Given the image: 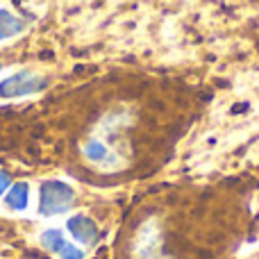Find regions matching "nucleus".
I'll return each instance as SVG.
<instances>
[{"label": "nucleus", "instance_id": "f03ea898", "mask_svg": "<svg viewBox=\"0 0 259 259\" xmlns=\"http://www.w3.org/2000/svg\"><path fill=\"white\" fill-rule=\"evenodd\" d=\"M48 87V77L34 71H18L0 82V98H25Z\"/></svg>", "mask_w": 259, "mask_h": 259}, {"label": "nucleus", "instance_id": "20e7f679", "mask_svg": "<svg viewBox=\"0 0 259 259\" xmlns=\"http://www.w3.org/2000/svg\"><path fill=\"white\" fill-rule=\"evenodd\" d=\"M5 202L12 211H25L30 205V184L27 182H16L9 187V191L5 193Z\"/></svg>", "mask_w": 259, "mask_h": 259}, {"label": "nucleus", "instance_id": "39448f33", "mask_svg": "<svg viewBox=\"0 0 259 259\" xmlns=\"http://www.w3.org/2000/svg\"><path fill=\"white\" fill-rule=\"evenodd\" d=\"M23 30H25V23H23L21 18L14 16L7 9H0V41L14 39V36H18Z\"/></svg>", "mask_w": 259, "mask_h": 259}, {"label": "nucleus", "instance_id": "423d86ee", "mask_svg": "<svg viewBox=\"0 0 259 259\" xmlns=\"http://www.w3.org/2000/svg\"><path fill=\"white\" fill-rule=\"evenodd\" d=\"M39 241H41V246H44L48 252H53V255H59V252H62V248L68 243L66 237H64V232H62V230H57V228L41 232Z\"/></svg>", "mask_w": 259, "mask_h": 259}, {"label": "nucleus", "instance_id": "f257e3e1", "mask_svg": "<svg viewBox=\"0 0 259 259\" xmlns=\"http://www.w3.org/2000/svg\"><path fill=\"white\" fill-rule=\"evenodd\" d=\"M75 205V189L62 180H46L39 187V214L59 216Z\"/></svg>", "mask_w": 259, "mask_h": 259}, {"label": "nucleus", "instance_id": "0eeeda50", "mask_svg": "<svg viewBox=\"0 0 259 259\" xmlns=\"http://www.w3.org/2000/svg\"><path fill=\"white\" fill-rule=\"evenodd\" d=\"M84 157L89 161H94V164H107V161H112V152H109V148L105 146V143L100 141H87L84 143Z\"/></svg>", "mask_w": 259, "mask_h": 259}, {"label": "nucleus", "instance_id": "1a4fd4ad", "mask_svg": "<svg viewBox=\"0 0 259 259\" xmlns=\"http://www.w3.org/2000/svg\"><path fill=\"white\" fill-rule=\"evenodd\" d=\"M9 187H12V175L7 170H0V198L9 191Z\"/></svg>", "mask_w": 259, "mask_h": 259}, {"label": "nucleus", "instance_id": "9d476101", "mask_svg": "<svg viewBox=\"0 0 259 259\" xmlns=\"http://www.w3.org/2000/svg\"><path fill=\"white\" fill-rule=\"evenodd\" d=\"M0 68H3V62H0Z\"/></svg>", "mask_w": 259, "mask_h": 259}, {"label": "nucleus", "instance_id": "7ed1b4c3", "mask_svg": "<svg viewBox=\"0 0 259 259\" xmlns=\"http://www.w3.org/2000/svg\"><path fill=\"white\" fill-rule=\"evenodd\" d=\"M66 230L77 243L82 246H96L100 239V232H98V225L84 214H75L66 221Z\"/></svg>", "mask_w": 259, "mask_h": 259}, {"label": "nucleus", "instance_id": "6e6552de", "mask_svg": "<svg viewBox=\"0 0 259 259\" xmlns=\"http://www.w3.org/2000/svg\"><path fill=\"white\" fill-rule=\"evenodd\" d=\"M57 257H59V259H84V252H82L80 248L75 246V243H71V241H68L66 246L62 248V252H59Z\"/></svg>", "mask_w": 259, "mask_h": 259}]
</instances>
